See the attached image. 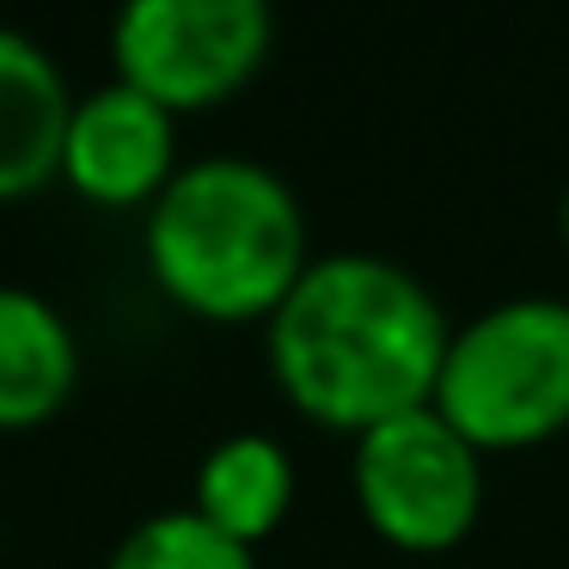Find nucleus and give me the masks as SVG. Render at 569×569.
Listing matches in <instances>:
<instances>
[{"instance_id": "obj_1", "label": "nucleus", "mask_w": 569, "mask_h": 569, "mask_svg": "<svg viewBox=\"0 0 569 569\" xmlns=\"http://www.w3.org/2000/svg\"><path fill=\"white\" fill-rule=\"evenodd\" d=\"M453 319L410 263L386 251H319L263 325V356L300 417L368 435L435 405Z\"/></svg>"}, {"instance_id": "obj_2", "label": "nucleus", "mask_w": 569, "mask_h": 569, "mask_svg": "<svg viewBox=\"0 0 569 569\" xmlns=\"http://www.w3.org/2000/svg\"><path fill=\"white\" fill-rule=\"evenodd\" d=\"M141 263L178 312L251 325L282 307L312 263L307 209L276 166L246 153H202L148 202Z\"/></svg>"}, {"instance_id": "obj_3", "label": "nucleus", "mask_w": 569, "mask_h": 569, "mask_svg": "<svg viewBox=\"0 0 569 569\" xmlns=\"http://www.w3.org/2000/svg\"><path fill=\"white\" fill-rule=\"evenodd\" d=\"M435 410L490 453L539 447L569 429V300L502 295L453 325Z\"/></svg>"}, {"instance_id": "obj_4", "label": "nucleus", "mask_w": 569, "mask_h": 569, "mask_svg": "<svg viewBox=\"0 0 569 569\" xmlns=\"http://www.w3.org/2000/svg\"><path fill=\"white\" fill-rule=\"evenodd\" d=\"M349 490L392 551L441 557L466 545L483 515V453L435 405H422L356 435Z\"/></svg>"}, {"instance_id": "obj_5", "label": "nucleus", "mask_w": 569, "mask_h": 569, "mask_svg": "<svg viewBox=\"0 0 569 569\" xmlns=\"http://www.w3.org/2000/svg\"><path fill=\"white\" fill-rule=\"evenodd\" d=\"M276 43L263 0H129L111 19V68L172 117L214 111L258 80Z\"/></svg>"}, {"instance_id": "obj_6", "label": "nucleus", "mask_w": 569, "mask_h": 569, "mask_svg": "<svg viewBox=\"0 0 569 569\" xmlns=\"http://www.w3.org/2000/svg\"><path fill=\"white\" fill-rule=\"evenodd\" d=\"M178 117L153 104L148 92L104 80L74 92L62 136V184L92 209H141L178 178Z\"/></svg>"}, {"instance_id": "obj_7", "label": "nucleus", "mask_w": 569, "mask_h": 569, "mask_svg": "<svg viewBox=\"0 0 569 569\" xmlns=\"http://www.w3.org/2000/svg\"><path fill=\"white\" fill-rule=\"evenodd\" d=\"M74 111L62 62L38 38L0 26V202H26L62 178V136Z\"/></svg>"}, {"instance_id": "obj_8", "label": "nucleus", "mask_w": 569, "mask_h": 569, "mask_svg": "<svg viewBox=\"0 0 569 569\" xmlns=\"http://www.w3.org/2000/svg\"><path fill=\"white\" fill-rule=\"evenodd\" d=\"M80 337L50 295L0 282V429H38L74 398Z\"/></svg>"}, {"instance_id": "obj_9", "label": "nucleus", "mask_w": 569, "mask_h": 569, "mask_svg": "<svg viewBox=\"0 0 569 569\" xmlns=\"http://www.w3.org/2000/svg\"><path fill=\"white\" fill-rule=\"evenodd\" d=\"M190 508L227 539L258 551L295 508V453L276 435L239 429L221 435L209 453L197 459V483H190Z\"/></svg>"}, {"instance_id": "obj_10", "label": "nucleus", "mask_w": 569, "mask_h": 569, "mask_svg": "<svg viewBox=\"0 0 569 569\" xmlns=\"http://www.w3.org/2000/svg\"><path fill=\"white\" fill-rule=\"evenodd\" d=\"M104 569H258V551L227 539L221 527L197 515V508H160V515L136 520L117 539Z\"/></svg>"}, {"instance_id": "obj_11", "label": "nucleus", "mask_w": 569, "mask_h": 569, "mask_svg": "<svg viewBox=\"0 0 569 569\" xmlns=\"http://www.w3.org/2000/svg\"><path fill=\"white\" fill-rule=\"evenodd\" d=\"M557 233H563V251H569V184H563V197H557Z\"/></svg>"}]
</instances>
